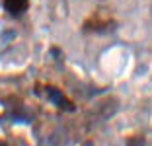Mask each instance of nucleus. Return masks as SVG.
Returning <instances> with one entry per match:
<instances>
[{"label":"nucleus","instance_id":"obj_1","mask_svg":"<svg viewBox=\"0 0 152 146\" xmlns=\"http://www.w3.org/2000/svg\"><path fill=\"white\" fill-rule=\"evenodd\" d=\"M45 92H47V96H49V99L55 103V105H58V107H63V109H74V105H72L70 101H66V97L63 96V93L58 92L57 88H51V86H47L45 88Z\"/></svg>","mask_w":152,"mask_h":146},{"label":"nucleus","instance_id":"obj_2","mask_svg":"<svg viewBox=\"0 0 152 146\" xmlns=\"http://www.w3.org/2000/svg\"><path fill=\"white\" fill-rule=\"evenodd\" d=\"M4 8L14 16H20L27 10V0H4Z\"/></svg>","mask_w":152,"mask_h":146}]
</instances>
